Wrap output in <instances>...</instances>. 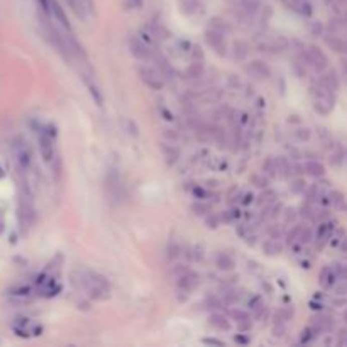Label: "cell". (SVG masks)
Masks as SVG:
<instances>
[{
  "label": "cell",
  "instance_id": "6da1fadb",
  "mask_svg": "<svg viewBox=\"0 0 347 347\" xmlns=\"http://www.w3.org/2000/svg\"><path fill=\"white\" fill-rule=\"evenodd\" d=\"M310 95H312V107L313 110L320 115H328L334 110L335 105V93L320 81H317L312 88H310Z\"/></svg>",
  "mask_w": 347,
  "mask_h": 347
},
{
  "label": "cell",
  "instance_id": "7a4b0ae2",
  "mask_svg": "<svg viewBox=\"0 0 347 347\" xmlns=\"http://www.w3.org/2000/svg\"><path fill=\"white\" fill-rule=\"evenodd\" d=\"M301 58H303L305 65L312 66L315 71H323L328 66V58L325 56V53L318 46H313V44L305 48V51L301 53Z\"/></svg>",
  "mask_w": 347,
  "mask_h": 347
},
{
  "label": "cell",
  "instance_id": "3957f363",
  "mask_svg": "<svg viewBox=\"0 0 347 347\" xmlns=\"http://www.w3.org/2000/svg\"><path fill=\"white\" fill-rule=\"evenodd\" d=\"M205 41H207V44L212 48V51L215 54H218V56H222V58L227 56V53H229V46H227L225 38H223L222 33L208 29L207 33H205Z\"/></svg>",
  "mask_w": 347,
  "mask_h": 347
},
{
  "label": "cell",
  "instance_id": "277c9868",
  "mask_svg": "<svg viewBox=\"0 0 347 347\" xmlns=\"http://www.w3.org/2000/svg\"><path fill=\"white\" fill-rule=\"evenodd\" d=\"M139 76H141V80H143L144 83L149 86V88H153V90H163V86H164L163 75L159 71L154 70V68H151V66H141L139 68Z\"/></svg>",
  "mask_w": 347,
  "mask_h": 347
},
{
  "label": "cell",
  "instance_id": "5b68a950",
  "mask_svg": "<svg viewBox=\"0 0 347 347\" xmlns=\"http://www.w3.org/2000/svg\"><path fill=\"white\" fill-rule=\"evenodd\" d=\"M53 136H51V132H49V131H43L39 134V151H41V156H43V159L46 163H53L54 161Z\"/></svg>",
  "mask_w": 347,
  "mask_h": 347
},
{
  "label": "cell",
  "instance_id": "8992f818",
  "mask_svg": "<svg viewBox=\"0 0 347 347\" xmlns=\"http://www.w3.org/2000/svg\"><path fill=\"white\" fill-rule=\"evenodd\" d=\"M290 46V41L285 36H273L266 43H259V51H269V53H283Z\"/></svg>",
  "mask_w": 347,
  "mask_h": 347
},
{
  "label": "cell",
  "instance_id": "52a82bcc",
  "mask_svg": "<svg viewBox=\"0 0 347 347\" xmlns=\"http://www.w3.org/2000/svg\"><path fill=\"white\" fill-rule=\"evenodd\" d=\"M246 73L256 80H266L271 76L269 66L264 61H261V59H254V61L248 63V65H246Z\"/></svg>",
  "mask_w": 347,
  "mask_h": 347
},
{
  "label": "cell",
  "instance_id": "ba28073f",
  "mask_svg": "<svg viewBox=\"0 0 347 347\" xmlns=\"http://www.w3.org/2000/svg\"><path fill=\"white\" fill-rule=\"evenodd\" d=\"M129 51L136 59H143V61L153 56V51H151L149 44H146L144 41H141L139 38L129 39Z\"/></svg>",
  "mask_w": 347,
  "mask_h": 347
},
{
  "label": "cell",
  "instance_id": "9c48e42d",
  "mask_svg": "<svg viewBox=\"0 0 347 347\" xmlns=\"http://www.w3.org/2000/svg\"><path fill=\"white\" fill-rule=\"evenodd\" d=\"M48 16H51L54 21H58L65 31H71V26H70V22H68L66 14L63 11V7L58 4V0H48Z\"/></svg>",
  "mask_w": 347,
  "mask_h": 347
},
{
  "label": "cell",
  "instance_id": "30bf717a",
  "mask_svg": "<svg viewBox=\"0 0 347 347\" xmlns=\"http://www.w3.org/2000/svg\"><path fill=\"white\" fill-rule=\"evenodd\" d=\"M66 2H68V6L73 9V12L83 21L88 19V16L93 12L92 0H66Z\"/></svg>",
  "mask_w": 347,
  "mask_h": 347
},
{
  "label": "cell",
  "instance_id": "8fae6325",
  "mask_svg": "<svg viewBox=\"0 0 347 347\" xmlns=\"http://www.w3.org/2000/svg\"><path fill=\"white\" fill-rule=\"evenodd\" d=\"M198 283H200V276L197 275V273H193V271L190 269V271L186 273V275L176 278V288L185 290V291H191V290L197 288Z\"/></svg>",
  "mask_w": 347,
  "mask_h": 347
},
{
  "label": "cell",
  "instance_id": "7c38bea8",
  "mask_svg": "<svg viewBox=\"0 0 347 347\" xmlns=\"http://www.w3.org/2000/svg\"><path fill=\"white\" fill-rule=\"evenodd\" d=\"M332 234H334V222H322L320 225H318V230H317L318 248H322V246L332 237Z\"/></svg>",
  "mask_w": 347,
  "mask_h": 347
},
{
  "label": "cell",
  "instance_id": "4fadbf2b",
  "mask_svg": "<svg viewBox=\"0 0 347 347\" xmlns=\"http://www.w3.org/2000/svg\"><path fill=\"white\" fill-rule=\"evenodd\" d=\"M312 327L317 328L318 332H330L334 328V318L327 315H315L312 318Z\"/></svg>",
  "mask_w": 347,
  "mask_h": 347
},
{
  "label": "cell",
  "instance_id": "5bb4252c",
  "mask_svg": "<svg viewBox=\"0 0 347 347\" xmlns=\"http://www.w3.org/2000/svg\"><path fill=\"white\" fill-rule=\"evenodd\" d=\"M335 281H337V275L334 268L332 266L323 268L320 271V278H318V283H320L322 288H334Z\"/></svg>",
  "mask_w": 347,
  "mask_h": 347
},
{
  "label": "cell",
  "instance_id": "9a60e30c",
  "mask_svg": "<svg viewBox=\"0 0 347 347\" xmlns=\"http://www.w3.org/2000/svg\"><path fill=\"white\" fill-rule=\"evenodd\" d=\"M303 170L312 178H320L325 175V168H323V164L320 161H317V159H308V161L303 164Z\"/></svg>",
  "mask_w": 347,
  "mask_h": 347
},
{
  "label": "cell",
  "instance_id": "2e32d148",
  "mask_svg": "<svg viewBox=\"0 0 347 347\" xmlns=\"http://www.w3.org/2000/svg\"><path fill=\"white\" fill-rule=\"evenodd\" d=\"M323 43H325L327 46L332 49V51H335V53H345V39L339 38V36H335V34L323 36Z\"/></svg>",
  "mask_w": 347,
  "mask_h": 347
},
{
  "label": "cell",
  "instance_id": "e0dca14e",
  "mask_svg": "<svg viewBox=\"0 0 347 347\" xmlns=\"http://www.w3.org/2000/svg\"><path fill=\"white\" fill-rule=\"evenodd\" d=\"M16 156H17V163L22 170H27L31 164V151L26 144H19L16 149Z\"/></svg>",
  "mask_w": 347,
  "mask_h": 347
},
{
  "label": "cell",
  "instance_id": "ac0fdd59",
  "mask_svg": "<svg viewBox=\"0 0 347 347\" xmlns=\"http://www.w3.org/2000/svg\"><path fill=\"white\" fill-rule=\"evenodd\" d=\"M210 325L218 328V330H230V322H229V317L223 313H212L208 318Z\"/></svg>",
  "mask_w": 347,
  "mask_h": 347
},
{
  "label": "cell",
  "instance_id": "d6986e66",
  "mask_svg": "<svg viewBox=\"0 0 347 347\" xmlns=\"http://www.w3.org/2000/svg\"><path fill=\"white\" fill-rule=\"evenodd\" d=\"M249 53H251V48L246 41H234V44H232V56L236 59L243 61V59L249 56Z\"/></svg>",
  "mask_w": 347,
  "mask_h": 347
},
{
  "label": "cell",
  "instance_id": "ffe728a7",
  "mask_svg": "<svg viewBox=\"0 0 347 347\" xmlns=\"http://www.w3.org/2000/svg\"><path fill=\"white\" fill-rule=\"evenodd\" d=\"M159 149H161V153L164 154V159H166L168 164H175L178 161V158H180V151H178V148L168 143L159 144Z\"/></svg>",
  "mask_w": 347,
  "mask_h": 347
},
{
  "label": "cell",
  "instance_id": "44dd1931",
  "mask_svg": "<svg viewBox=\"0 0 347 347\" xmlns=\"http://www.w3.org/2000/svg\"><path fill=\"white\" fill-rule=\"evenodd\" d=\"M263 253L266 256H273V258H275V256H280L283 253V244L280 243V241L269 237L266 243L263 244Z\"/></svg>",
  "mask_w": 347,
  "mask_h": 347
},
{
  "label": "cell",
  "instance_id": "7402d4cb",
  "mask_svg": "<svg viewBox=\"0 0 347 347\" xmlns=\"http://www.w3.org/2000/svg\"><path fill=\"white\" fill-rule=\"evenodd\" d=\"M215 264H217L218 269H222V271H232V269L236 268V261L230 258L229 254H225V253H218L217 254Z\"/></svg>",
  "mask_w": 347,
  "mask_h": 347
},
{
  "label": "cell",
  "instance_id": "603a6c76",
  "mask_svg": "<svg viewBox=\"0 0 347 347\" xmlns=\"http://www.w3.org/2000/svg\"><path fill=\"white\" fill-rule=\"evenodd\" d=\"M320 83H323L325 86H328V88L330 90H339V78H337V73L334 71V70H328L327 73H323V75L320 76Z\"/></svg>",
  "mask_w": 347,
  "mask_h": 347
},
{
  "label": "cell",
  "instance_id": "cb8c5ba5",
  "mask_svg": "<svg viewBox=\"0 0 347 347\" xmlns=\"http://www.w3.org/2000/svg\"><path fill=\"white\" fill-rule=\"evenodd\" d=\"M88 76H90V75H83V76H81V78H83L85 85L88 86V92H90V95H92V97H93L95 102H97V105H102V103H103V97H102V93H100L98 86L95 85V81H93L92 78H88Z\"/></svg>",
  "mask_w": 347,
  "mask_h": 347
},
{
  "label": "cell",
  "instance_id": "d4e9b609",
  "mask_svg": "<svg viewBox=\"0 0 347 347\" xmlns=\"http://www.w3.org/2000/svg\"><path fill=\"white\" fill-rule=\"evenodd\" d=\"M203 73H205V66H203L202 61H195V63H191L188 68H186V76L191 78V80L202 78Z\"/></svg>",
  "mask_w": 347,
  "mask_h": 347
},
{
  "label": "cell",
  "instance_id": "484cf974",
  "mask_svg": "<svg viewBox=\"0 0 347 347\" xmlns=\"http://www.w3.org/2000/svg\"><path fill=\"white\" fill-rule=\"evenodd\" d=\"M276 163H278V173H280L283 178H288L290 175H293V166L290 164L286 156L276 158Z\"/></svg>",
  "mask_w": 347,
  "mask_h": 347
},
{
  "label": "cell",
  "instance_id": "4316f807",
  "mask_svg": "<svg viewBox=\"0 0 347 347\" xmlns=\"http://www.w3.org/2000/svg\"><path fill=\"white\" fill-rule=\"evenodd\" d=\"M208 26H210V29L218 31V33H222V34L230 33V31H232V27H230L229 22H225L223 19H220V17H213V19H210Z\"/></svg>",
  "mask_w": 347,
  "mask_h": 347
},
{
  "label": "cell",
  "instance_id": "83f0119b",
  "mask_svg": "<svg viewBox=\"0 0 347 347\" xmlns=\"http://www.w3.org/2000/svg\"><path fill=\"white\" fill-rule=\"evenodd\" d=\"M249 181H251V185L256 186V188L264 190L269 183V178H268L266 173H254V175H251Z\"/></svg>",
  "mask_w": 347,
  "mask_h": 347
},
{
  "label": "cell",
  "instance_id": "f1b7e54d",
  "mask_svg": "<svg viewBox=\"0 0 347 347\" xmlns=\"http://www.w3.org/2000/svg\"><path fill=\"white\" fill-rule=\"evenodd\" d=\"M263 171L266 173L269 178H275L278 176L280 173H278V163L275 158H266L263 163Z\"/></svg>",
  "mask_w": 347,
  "mask_h": 347
},
{
  "label": "cell",
  "instance_id": "f546056e",
  "mask_svg": "<svg viewBox=\"0 0 347 347\" xmlns=\"http://www.w3.org/2000/svg\"><path fill=\"white\" fill-rule=\"evenodd\" d=\"M241 4H243V9L249 14V16H254V14L259 12L263 2L261 0H241Z\"/></svg>",
  "mask_w": 347,
  "mask_h": 347
},
{
  "label": "cell",
  "instance_id": "4dcf8cb0",
  "mask_svg": "<svg viewBox=\"0 0 347 347\" xmlns=\"http://www.w3.org/2000/svg\"><path fill=\"white\" fill-rule=\"evenodd\" d=\"M227 315L232 318V320H236L237 323L239 322H244V320H251V315L248 312H244V310H237V308H230Z\"/></svg>",
  "mask_w": 347,
  "mask_h": 347
},
{
  "label": "cell",
  "instance_id": "1f68e13d",
  "mask_svg": "<svg viewBox=\"0 0 347 347\" xmlns=\"http://www.w3.org/2000/svg\"><path fill=\"white\" fill-rule=\"evenodd\" d=\"M273 202H276V193L273 190H266V188H264L263 193L258 197V205H269V203H273Z\"/></svg>",
  "mask_w": 347,
  "mask_h": 347
},
{
  "label": "cell",
  "instance_id": "d6a6232c",
  "mask_svg": "<svg viewBox=\"0 0 347 347\" xmlns=\"http://www.w3.org/2000/svg\"><path fill=\"white\" fill-rule=\"evenodd\" d=\"M290 190L293 191V193L296 195H300V193H303L305 190H307V183H305V180L301 176H296L295 180H291V183H290Z\"/></svg>",
  "mask_w": 347,
  "mask_h": 347
},
{
  "label": "cell",
  "instance_id": "836d02e7",
  "mask_svg": "<svg viewBox=\"0 0 347 347\" xmlns=\"http://www.w3.org/2000/svg\"><path fill=\"white\" fill-rule=\"evenodd\" d=\"M293 136L296 141H300V143H307L312 138V131L307 129V127H296L293 131Z\"/></svg>",
  "mask_w": 347,
  "mask_h": 347
},
{
  "label": "cell",
  "instance_id": "e575fe53",
  "mask_svg": "<svg viewBox=\"0 0 347 347\" xmlns=\"http://www.w3.org/2000/svg\"><path fill=\"white\" fill-rule=\"evenodd\" d=\"M318 334H320V332H318L315 327H308V328H305V330L301 332V335H300V342H303V344H308V342L315 340V337H317Z\"/></svg>",
  "mask_w": 347,
  "mask_h": 347
},
{
  "label": "cell",
  "instance_id": "d590c367",
  "mask_svg": "<svg viewBox=\"0 0 347 347\" xmlns=\"http://www.w3.org/2000/svg\"><path fill=\"white\" fill-rule=\"evenodd\" d=\"M191 212H193L195 215H207L210 212V205L203 203V202H195V203H191Z\"/></svg>",
  "mask_w": 347,
  "mask_h": 347
},
{
  "label": "cell",
  "instance_id": "8d00e7d4",
  "mask_svg": "<svg viewBox=\"0 0 347 347\" xmlns=\"http://www.w3.org/2000/svg\"><path fill=\"white\" fill-rule=\"evenodd\" d=\"M328 202L337 205V207H344L345 198H344V195H342L340 191H335L334 190V191H330V193H328Z\"/></svg>",
  "mask_w": 347,
  "mask_h": 347
},
{
  "label": "cell",
  "instance_id": "74e56055",
  "mask_svg": "<svg viewBox=\"0 0 347 347\" xmlns=\"http://www.w3.org/2000/svg\"><path fill=\"white\" fill-rule=\"evenodd\" d=\"M301 229H303V225H296V227H293V229H291L288 234H286V244H293L295 241H298L300 239V232H301Z\"/></svg>",
  "mask_w": 347,
  "mask_h": 347
},
{
  "label": "cell",
  "instance_id": "f35d334b",
  "mask_svg": "<svg viewBox=\"0 0 347 347\" xmlns=\"http://www.w3.org/2000/svg\"><path fill=\"white\" fill-rule=\"evenodd\" d=\"M334 291L337 295H347V278H339L334 285Z\"/></svg>",
  "mask_w": 347,
  "mask_h": 347
},
{
  "label": "cell",
  "instance_id": "ab89813d",
  "mask_svg": "<svg viewBox=\"0 0 347 347\" xmlns=\"http://www.w3.org/2000/svg\"><path fill=\"white\" fill-rule=\"evenodd\" d=\"M300 243H303V244H308V243H312L313 241V232H312V229H310V227H303V229H301V232H300Z\"/></svg>",
  "mask_w": 347,
  "mask_h": 347
},
{
  "label": "cell",
  "instance_id": "60d3db41",
  "mask_svg": "<svg viewBox=\"0 0 347 347\" xmlns=\"http://www.w3.org/2000/svg\"><path fill=\"white\" fill-rule=\"evenodd\" d=\"M188 271H190V268L185 266V264H175V266L171 268V273H170V275H173L175 278H180V276L186 275Z\"/></svg>",
  "mask_w": 347,
  "mask_h": 347
},
{
  "label": "cell",
  "instance_id": "b9f144b4",
  "mask_svg": "<svg viewBox=\"0 0 347 347\" xmlns=\"http://www.w3.org/2000/svg\"><path fill=\"white\" fill-rule=\"evenodd\" d=\"M237 301H239V295H237L236 291H227L225 296H223V303L229 305V307H232Z\"/></svg>",
  "mask_w": 347,
  "mask_h": 347
},
{
  "label": "cell",
  "instance_id": "7bdbcfd3",
  "mask_svg": "<svg viewBox=\"0 0 347 347\" xmlns=\"http://www.w3.org/2000/svg\"><path fill=\"white\" fill-rule=\"evenodd\" d=\"M205 307L207 308H220L222 307V301L217 298V296H207V300H205Z\"/></svg>",
  "mask_w": 347,
  "mask_h": 347
},
{
  "label": "cell",
  "instance_id": "ee69618b",
  "mask_svg": "<svg viewBox=\"0 0 347 347\" xmlns=\"http://www.w3.org/2000/svg\"><path fill=\"white\" fill-rule=\"evenodd\" d=\"M283 215H285V220L286 222H295L296 217H298V210L293 208V207H288L283 212Z\"/></svg>",
  "mask_w": 347,
  "mask_h": 347
},
{
  "label": "cell",
  "instance_id": "f6af8a7d",
  "mask_svg": "<svg viewBox=\"0 0 347 347\" xmlns=\"http://www.w3.org/2000/svg\"><path fill=\"white\" fill-rule=\"evenodd\" d=\"M342 161H344V153L339 149V151H335V153L332 154L330 163H332V166H339V164H342Z\"/></svg>",
  "mask_w": 347,
  "mask_h": 347
},
{
  "label": "cell",
  "instance_id": "bcb514c9",
  "mask_svg": "<svg viewBox=\"0 0 347 347\" xmlns=\"http://www.w3.org/2000/svg\"><path fill=\"white\" fill-rule=\"evenodd\" d=\"M205 223H207L208 229H217V227H218V217H215L213 213H208L207 218H205Z\"/></svg>",
  "mask_w": 347,
  "mask_h": 347
},
{
  "label": "cell",
  "instance_id": "7dc6e473",
  "mask_svg": "<svg viewBox=\"0 0 347 347\" xmlns=\"http://www.w3.org/2000/svg\"><path fill=\"white\" fill-rule=\"evenodd\" d=\"M334 271H335V275H337V280L339 278H347V266H344V264H334Z\"/></svg>",
  "mask_w": 347,
  "mask_h": 347
},
{
  "label": "cell",
  "instance_id": "c3c4849f",
  "mask_svg": "<svg viewBox=\"0 0 347 347\" xmlns=\"http://www.w3.org/2000/svg\"><path fill=\"white\" fill-rule=\"evenodd\" d=\"M190 53H191V56L195 58V61H202V59H203V51L200 49V46H197V44H193V46H191Z\"/></svg>",
  "mask_w": 347,
  "mask_h": 347
},
{
  "label": "cell",
  "instance_id": "681fc988",
  "mask_svg": "<svg viewBox=\"0 0 347 347\" xmlns=\"http://www.w3.org/2000/svg\"><path fill=\"white\" fill-rule=\"evenodd\" d=\"M273 334H275V337H283L286 334V328L283 323H275V327H273Z\"/></svg>",
  "mask_w": 347,
  "mask_h": 347
},
{
  "label": "cell",
  "instance_id": "f907efd6",
  "mask_svg": "<svg viewBox=\"0 0 347 347\" xmlns=\"http://www.w3.org/2000/svg\"><path fill=\"white\" fill-rule=\"evenodd\" d=\"M127 9H141L143 7V0H124Z\"/></svg>",
  "mask_w": 347,
  "mask_h": 347
},
{
  "label": "cell",
  "instance_id": "816d5d0a",
  "mask_svg": "<svg viewBox=\"0 0 347 347\" xmlns=\"http://www.w3.org/2000/svg\"><path fill=\"white\" fill-rule=\"evenodd\" d=\"M203 344H207V345H225V342L220 340V339H210V337H207V339H203L202 340Z\"/></svg>",
  "mask_w": 347,
  "mask_h": 347
},
{
  "label": "cell",
  "instance_id": "f5cc1de1",
  "mask_svg": "<svg viewBox=\"0 0 347 347\" xmlns=\"http://www.w3.org/2000/svg\"><path fill=\"white\" fill-rule=\"evenodd\" d=\"M237 327H239V332H248V330H251V327H253V322L251 320L239 322L237 323Z\"/></svg>",
  "mask_w": 347,
  "mask_h": 347
},
{
  "label": "cell",
  "instance_id": "db71d44e",
  "mask_svg": "<svg viewBox=\"0 0 347 347\" xmlns=\"http://www.w3.org/2000/svg\"><path fill=\"white\" fill-rule=\"evenodd\" d=\"M283 312V317H285V320H291L293 318V315H295V310L291 308V307H285L281 310Z\"/></svg>",
  "mask_w": 347,
  "mask_h": 347
},
{
  "label": "cell",
  "instance_id": "11a10c76",
  "mask_svg": "<svg viewBox=\"0 0 347 347\" xmlns=\"http://www.w3.org/2000/svg\"><path fill=\"white\" fill-rule=\"evenodd\" d=\"M234 340L237 342V344H244V345H248L249 342H251V339L248 335H244V332H243V335H236L234 337Z\"/></svg>",
  "mask_w": 347,
  "mask_h": 347
},
{
  "label": "cell",
  "instance_id": "9f6ffc18",
  "mask_svg": "<svg viewBox=\"0 0 347 347\" xmlns=\"http://www.w3.org/2000/svg\"><path fill=\"white\" fill-rule=\"evenodd\" d=\"M164 138H168L171 141H176L178 139V132L173 131V129H164Z\"/></svg>",
  "mask_w": 347,
  "mask_h": 347
},
{
  "label": "cell",
  "instance_id": "6f0895ef",
  "mask_svg": "<svg viewBox=\"0 0 347 347\" xmlns=\"http://www.w3.org/2000/svg\"><path fill=\"white\" fill-rule=\"evenodd\" d=\"M254 202V195L253 193H244V198L241 200V203L243 205H249Z\"/></svg>",
  "mask_w": 347,
  "mask_h": 347
},
{
  "label": "cell",
  "instance_id": "680465c9",
  "mask_svg": "<svg viewBox=\"0 0 347 347\" xmlns=\"http://www.w3.org/2000/svg\"><path fill=\"white\" fill-rule=\"evenodd\" d=\"M178 256H180V248H178V246H175V248H170V258L176 259Z\"/></svg>",
  "mask_w": 347,
  "mask_h": 347
},
{
  "label": "cell",
  "instance_id": "91938a15",
  "mask_svg": "<svg viewBox=\"0 0 347 347\" xmlns=\"http://www.w3.org/2000/svg\"><path fill=\"white\" fill-rule=\"evenodd\" d=\"M312 33H313L315 36H322V26L318 24V22H315V24H313V27H312Z\"/></svg>",
  "mask_w": 347,
  "mask_h": 347
},
{
  "label": "cell",
  "instance_id": "94428289",
  "mask_svg": "<svg viewBox=\"0 0 347 347\" xmlns=\"http://www.w3.org/2000/svg\"><path fill=\"white\" fill-rule=\"evenodd\" d=\"M339 248L344 251V253H347V237H344V239H342V243H340Z\"/></svg>",
  "mask_w": 347,
  "mask_h": 347
},
{
  "label": "cell",
  "instance_id": "6125c7cd",
  "mask_svg": "<svg viewBox=\"0 0 347 347\" xmlns=\"http://www.w3.org/2000/svg\"><path fill=\"white\" fill-rule=\"evenodd\" d=\"M340 65H342V71H344V75L347 76V59H342Z\"/></svg>",
  "mask_w": 347,
  "mask_h": 347
},
{
  "label": "cell",
  "instance_id": "be15d7a7",
  "mask_svg": "<svg viewBox=\"0 0 347 347\" xmlns=\"http://www.w3.org/2000/svg\"><path fill=\"white\" fill-rule=\"evenodd\" d=\"M288 122H291V124H293V122H296V124H300V119H298V115H290Z\"/></svg>",
  "mask_w": 347,
  "mask_h": 347
},
{
  "label": "cell",
  "instance_id": "e7e4bbea",
  "mask_svg": "<svg viewBox=\"0 0 347 347\" xmlns=\"http://www.w3.org/2000/svg\"><path fill=\"white\" fill-rule=\"evenodd\" d=\"M4 176H6V171H4L2 168H0V178H4Z\"/></svg>",
  "mask_w": 347,
  "mask_h": 347
},
{
  "label": "cell",
  "instance_id": "03108f58",
  "mask_svg": "<svg viewBox=\"0 0 347 347\" xmlns=\"http://www.w3.org/2000/svg\"><path fill=\"white\" fill-rule=\"evenodd\" d=\"M344 320H345V323H347V308L344 310Z\"/></svg>",
  "mask_w": 347,
  "mask_h": 347
},
{
  "label": "cell",
  "instance_id": "003e7915",
  "mask_svg": "<svg viewBox=\"0 0 347 347\" xmlns=\"http://www.w3.org/2000/svg\"><path fill=\"white\" fill-rule=\"evenodd\" d=\"M345 53H347V41H345Z\"/></svg>",
  "mask_w": 347,
  "mask_h": 347
}]
</instances>
